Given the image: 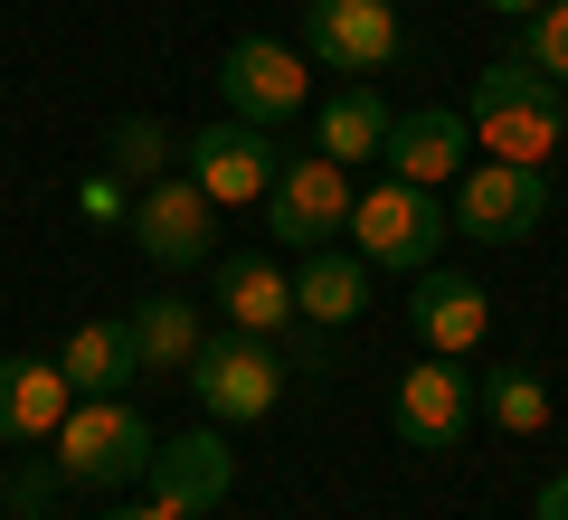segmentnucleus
Segmentation results:
<instances>
[{"instance_id":"f257e3e1","label":"nucleus","mask_w":568,"mask_h":520,"mask_svg":"<svg viewBox=\"0 0 568 520\" xmlns=\"http://www.w3.org/2000/svg\"><path fill=\"white\" fill-rule=\"evenodd\" d=\"M465 123H474V142H484L493 161L540 171V161L559 152V133H568V85H549L540 67H521V58H493L484 77L465 85Z\"/></svg>"},{"instance_id":"f03ea898","label":"nucleus","mask_w":568,"mask_h":520,"mask_svg":"<svg viewBox=\"0 0 568 520\" xmlns=\"http://www.w3.org/2000/svg\"><path fill=\"white\" fill-rule=\"evenodd\" d=\"M48 445H58V482H77V492H123V482H142L152 455H162V436L123 398H77Z\"/></svg>"},{"instance_id":"7ed1b4c3","label":"nucleus","mask_w":568,"mask_h":520,"mask_svg":"<svg viewBox=\"0 0 568 520\" xmlns=\"http://www.w3.org/2000/svg\"><path fill=\"white\" fill-rule=\"evenodd\" d=\"M351 256L361 265H388V275H426L436 265V246L455 237L446 208H436V190H407V181H369L351 190Z\"/></svg>"},{"instance_id":"20e7f679","label":"nucleus","mask_w":568,"mask_h":520,"mask_svg":"<svg viewBox=\"0 0 568 520\" xmlns=\"http://www.w3.org/2000/svg\"><path fill=\"white\" fill-rule=\"evenodd\" d=\"M181 388L219 426H256V417H275V398H284V360H275V340H256V332H209L200 350H190Z\"/></svg>"},{"instance_id":"39448f33","label":"nucleus","mask_w":568,"mask_h":520,"mask_svg":"<svg viewBox=\"0 0 568 520\" xmlns=\"http://www.w3.org/2000/svg\"><path fill=\"white\" fill-rule=\"evenodd\" d=\"M256 208H265V227H275V246H294V256H323V246L351 227V171H342L332 152H294Z\"/></svg>"},{"instance_id":"423d86ee","label":"nucleus","mask_w":568,"mask_h":520,"mask_svg":"<svg viewBox=\"0 0 568 520\" xmlns=\"http://www.w3.org/2000/svg\"><path fill=\"white\" fill-rule=\"evenodd\" d=\"M407 48L398 29V0H304V58L323 67V77H379L388 58Z\"/></svg>"},{"instance_id":"0eeeda50","label":"nucleus","mask_w":568,"mask_h":520,"mask_svg":"<svg viewBox=\"0 0 568 520\" xmlns=\"http://www.w3.org/2000/svg\"><path fill=\"white\" fill-rule=\"evenodd\" d=\"M540 218H549V181L521 171V161H474L455 181V208H446V227L474 246H521Z\"/></svg>"},{"instance_id":"6e6552de","label":"nucleus","mask_w":568,"mask_h":520,"mask_svg":"<svg viewBox=\"0 0 568 520\" xmlns=\"http://www.w3.org/2000/svg\"><path fill=\"white\" fill-rule=\"evenodd\" d=\"M219 95H227V114L237 123H294L313 104V58L304 48H284V39H237L219 58Z\"/></svg>"},{"instance_id":"1a4fd4ad","label":"nucleus","mask_w":568,"mask_h":520,"mask_svg":"<svg viewBox=\"0 0 568 520\" xmlns=\"http://www.w3.org/2000/svg\"><path fill=\"white\" fill-rule=\"evenodd\" d=\"M181 161H190V181L209 190L219 208H256L265 190H275V171H284V152H275V133L265 123H200V133L181 142Z\"/></svg>"},{"instance_id":"9d476101","label":"nucleus","mask_w":568,"mask_h":520,"mask_svg":"<svg viewBox=\"0 0 568 520\" xmlns=\"http://www.w3.org/2000/svg\"><path fill=\"white\" fill-rule=\"evenodd\" d=\"M388 426H398L417 455H455V445L474 436V369L426 350V360L388 388Z\"/></svg>"},{"instance_id":"9b49d317","label":"nucleus","mask_w":568,"mask_h":520,"mask_svg":"<svg viewBox=\"0 0 568 520\" xmlns=\"http://www.w3.org/2000/svg\"><path fill=\"white\" fill-rule=\"evenodd\" d=\"M474 123H465V104H417V114H398L388 123V181H407V190H455L474 171Z\"/></svg>"},{"instance_id":"f8f14e48","label":"nucleus","mask_w":568,"mask_h":520,"mask_svg":"<svg viewBox=\"0 0 568 520\" xmlns=\"http://www.w3.org/2000/svg\"><path fill=\"white\" fill-rule=\"evenodd\" d=\"M209 237H219V200H209L190 171H181V181H152V190L133 200V246L162 265V275L200 265V256H209Z\"/></svg>"},{"instance_id":"ddd939ff","label":"nucleus","mask_w":568,"mask_h":520,"mask_svg":"<svg viewBox=\"0 0 568 520\" xmlns=\"http://www.w3.org/2000/svg\"><path fill=\"white\" fill-rule=\"evenodd\" d=\"M227 482H237V455H227L219 436H171L162 455H152V473H142V501H162V511H181V520H200V511H219L227 501Z\"/></svg>"},{"instance_id":"4468645a","label":"nucleus","mask_w":568,"mask_h":520,"mask_svg":"<svg viewBox=\"0 0 568 520\" xmlns=\"http://www.w3.org/2000/svg\"><path fill=\"white\" fill-rule=\"evenodd\" d=\"M407 332H417L436 360H465L474 340L493 332V294H484L474 275H446V265H426L417 294H407Z\"/></svg>"},{"instance_id":"2eb2a0df","label":"nucleus","mask_w":568,"mask_h":520,"mask_svg":"<svg viewBox=\"0 0 568 520\" xmlns=\"http://www.w3.org/2000/svg\"><path fill=\"white\" fill-rule=\"evenodd\" d=\"M77 407L58 360H0V445H48Z\"/></svg>"},{"instance_id":"dca6fc26","label":"nucleus","mask_w":568,"mask_h":520,"mask_svg":"<svg viewBox=\"0 0 568 520\" xmlns=\"http://www.w3.org/2000/svg\"><path fill=\"white\" fill-rule=\"evenodd\" d=\"M219 313H227V332H256V340H284L294 322H304L275 256H227L219 265Z\"/></svg>"},{"instance_id":"f3484780","label":"nucleus","mask_w":568,"mask_h":520,"mask_svg":"<svg viewBox=\"0 0 568 520\" xmlns=\"http://www.w3.org/2000/svg\"><path fill=\"white\" fill-rule=\"evenodd\" d=\"M388 123H398V114H388V104L369 95V77H361V85H342V95L313 104V152H332L342 171H351V161H379L388 152Z\"/></svg>"},{"instance_id":"a211bd4d","label":"nucleus","mask_w":568,"mask_h":520,"mask_svg":"<svg viewBox=\"0 0 568 520\" xmlns=\"http://www.w3.org/2000/svg\"><path fill=\"white\" fill-rule=\"evenodd\" d=\"M58 369H67V388H77V398H123V379H142L133 322H77V332H67V350H58Z\"/></svg>"},{"instance_id":"6ab92c4d","label":"nucleus","mask_w":568,"mask_h":520,"mask_svg":"<svg viewBox=\"0 0 568 520\" xmlns=\"http://www.w3.org/2000/svg\"><path fill=\"white\" fill-rule=\"evenodd\" d=\"M133 360H142V379H181L190 369V350H200V303H181V294H152V303H133Z\"/></svg>"},{"instance_id":"aec40b11","label":"nucleus","mask_w":568,"mask_h":520,"mask_svg":"<svg viewBox=\"0 0 568 520\" xmlns=\"http://www.w3.org/2000/svg\"><path fill=\"white\" fill-rule=\"evenodd\" d=\"M369 303V265L342 256V246H323V256H304V275H294V313L323 322V332H342V322H361Z\"/></svg>"},{"instance_id":"412c9836","label":"nucleus","mask_w":568,"mask_h":520,"mask_svg":"<svg viewBox=\"0 0 568 520\" xmlns=\"http://www.w3.org/2000/svg\"><path fill=\"white\" fill-rule=\"evenodd\" d=\"M474 417H493L503 426V436H540L549 426V388H540V369H484V379H474Z\"/></svg>"},{"instance_id":"4be33fe9","label":"nucleus","mask_w":568,"mask_h":520,"mask_svg":"<svg viewBox=\"0 0 568 520\" xmlns=\"http://www.w3.org/2000/svg\"><path fill=\"white\" fill-rule=\"evenodd\" d=\"M104 171H114V181H171V133L152 114H123V123H104Z\"/></svg>"},{"instance_id":"5701e85b","label":"nucleus","mask_w":568,"mask_h":520,"mask_svg":"<svg viewBox=\"0 0 568 520\" xmlns=\"http://www.w3.org/2000/svg\"><path fill=\"white\" fill-rule=\"evenodd\" d=\"M511 58L540 67L549 85H568V0H540L530 20H511Z\"/></svg>"},{"instance_id":"b1692460","label":"nucleus","mask_w":568,"mask_h":520,"mask_svg":"<svg viewBox=\"0 0 568 520\" xmlns=\"http://www.w3.org/2000/svg\"><path fill=\"white\" fill-rule=\"evenodd\" d=\"M77 208H85V218H95V227H114V218H133V200H123V181H114V171H95V181L77 190Z\"/></svg>"},{"instance_id":"393cba45","label":"nucleus","mask_w":568,"mask_h":520,"mask_svg":"<svg viewBox=\"0 0 568 520\" xmlns=\"http://www.w3.org/2000/svg\"><path fill=\"white\" fill-rule=\"evenodd\" d=\"M540 520H568V473H559V482H540Z\"/></svg>"},{"instance_id":"a878e982","label":"nucleus","mask_w":568,"mask_h":520,"mask_svg":"<svg viewBox=\"0 0 568 520\" xmlns=\"http://www.w3.org/2000/svg\"><path fill=\"white\" fill-rule=\"evenodd\" d=\"M484 10H503V20H530V10H540V0H484Z\"/></svg>"},{"instance_id":"bb28decb","label":"nucleus","mask_w":568,"mask_h":520,"mask_svg":"<svg viewBox=\"0 0 568 520\" xmlns=\"http://www.w3.org/2000/svg\"><path fill=\"white\" fill-rule=\"evenodd\" d=\"M123 520H181V511H162V501H142V511H123Z\"/></svg>"}]
</instances>
